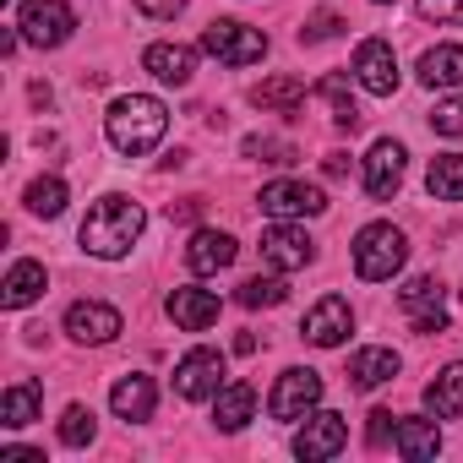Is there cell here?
Listing matches in <instances>:
<instances>
[{
  "label": "cell",
  "instance_id": "1",
  "mask_svg": "<svg viewBox=\"0 0 463 463\" xmlns=\"http://www.w3.org/2000/svg\"><path fill=\"white\" fill-rule=\"evenodd\" d=\"M142 223H147L142 202H131V196H99L88 207V218H82V251L99 257V262H120L142 241Z\"/></svg>",
  "mask_w": 463,
  "mask_h": 463
},
{
  "label": "cell",
  "instance_id": "2",
  "mask_svg": "<svg viewBox=\"0 0 463 463\" xmlns=\"http://www.w3.org/2000/svg\"><path fill=\"white\" fill-rule=\"evenodd\" d=\"M164 131H169V109H164L153 93H126V99H115L109 115H104V137H109V147L126 153V158L153 153V147L164 142Z\"/></svg>",
  "mask_w": 463,
  "mask_h": 463
},
{
  "label": "cell",
  "instance_id": "3",
  "mask_svg": "<svg viewBox=\"0 0 463 463\" xmlns=\"http://www.w3.org/2000/svg\"><path fill=\"white\" fill-rule=\"evenodd\" d=\"M403 262H409L403 229H392V223H365L360 235H354V273H360L365 284H387Z\"/></svg>",
  "mask_w": 463,
  "mask_h": 463
},
{
  "label": "cell",
  "instance_id": "4",
  "mask_svg": "<svg viewBox=\"0 0 463 463\" xmlns=\"http://www.w3.org/2000/svg\"><path fill=\"white\" fill-rule=\"evenodd\" d=\"M202 50L223 66H257L268 55V33L251 28V23H235V17H213L202 28Z\"/></svg>",
  "mask_w": 463,
  "mask_h": 463
},
{
  "label": "cell",
  "instance_id": "5",
  "mask_svg": "<svg viewBox=\"0 0 463 463\" xmlns=\"http://www.w3.org/2000/svg\"><path fill=\"white\" fill-rule=\"evenodd\" d=\"M17 28H23L28 44H39V50H61V44L77 33V12L66 6V0H23Z\"/></svg>",
  "mask_w": 463,
  "mask_h": 463
},
{
  "label": "cell",
  "instance_id": "6",
  "mask_svg": "<svg viewBox=\"0 0 463 463\" xmlns=\"http://www.w3.org/2000/svg\"><path fill=\"white\" fill-rule=\"evenodd\" d=\"M262 262L273 273H300V268L317 262V241L306 235V229H295V223H273L262 235Z\"/></svg>",
  "mask_w": 463,
  "mask_h": 463
},
{
  "label": "cell",
  "instance_id": "7",
  "mask_svg": "<svg viewBox=\"0 0 463 463\" xmlns=\"http://www.w3.org/2000/svg\"><path fill=\"white\" fill-rule=\"evenodd\" d=\"M257 202H262L268 218H317V213H327V196L306 180H273V185H262Z\"/></svg>",
  "mask_w": 463,
  "mask_h": 463
},
{
  "label": "cell",
  "instance_id": "8",
  "mask_svg": "<svg viewBox=\"0 0 463 463\" xmlns=\"http://www.w3.org/2000/svg\"><path fill=\"white\" fill-rule=\"evenodd\" d=\"M349 327H354V311H349L344 295H322V300L306 311V322H300L306 344H317V349H338V344L349 338Z\"/></svg>",
  "mask_w": 463,
  "mask_h": 463
},
{
  "label": "cell",
  "instance_id": "9",
  "mask_svg": "<svg viewBox=\"0 0 463 463\" xmlns=\"http://www.w3.org/2000/svg\"><path fill=\"white\" fill-rule=\"evenodd\" d=\"M223 387V354L218 349H191L180 365H175V392L185 403H202Z\"/></svg>",
  "mask_w": 463,
  "mask_h": 463
},
{
  "label": "cell",
  "instance_id": "10",
  "mask_svg": "<svg viewBox=\"0 0 463 463\" xmlns=\"http://www.w3.org/2000/svg\"><path fill=\"white\" fill-rule=\"evenodd\" d=\"M317 403H322V376H317V371H300V365L284 371L279 387H273V398H268L273 420H306Z\"/></svg>",
  "mask_w": 463,
  "mask_h": 463
},
{
  "label": "cell",
  "instance_id": "11",
  "mask_svg": "<svg viewBox=\"0 0 463 463\" xmlns=\"http://www.w3.org/2000/svg\"><path fill=\"white\" fill-rule=\"evenodd\" d=\"M344 447H349V425H344V414H333V409L311 414V420L300 425V436H295V452H300L306 463H327V458H338Z\"/></svg>",
  "mask_w": 463,
  "mask_h": 463
},
{
  "label": "cell",
  "instance_id": "12",
  "mask_svg": "<svg viewBox=\"0 0 463 463\" xmlns=\"http://www.w3.org/2000/svg\"><path fill=\"white\" fill-rule=\"evenodd\" d=\"M354 77H360L365 93L392 99V93H398V55H392V44H387V39H365V44L354 50Z\"/></svg>",
  "mask_w": 463,
  "mask_h": 463
},
{
  "label": "cell",
  "instance_id": "13",
  "mask_svg": "<svg viewBox=\"0 0 463 463\" xmlns=\"http://www.w3.org/2000/svg\"><path fill=\"white\" fill-rule=\"evenodd\" d=\"M398 306H403V317L414 322V333H447V306H441V284L436 279H414V284H403V295H398Z\"/></svg>",
  "mask_w": 463,
  "mask_h": 463
},
{
  "label": "cell",
  "instance_id": "14",
  "mask_svg": "<svg viewBox=\"0 0 463 463\" xmlns=\"http://www.w3.org/2000/svg\"><path fill=\"white\" fill-rule=\"evenodd\" d=\"M403 142H392V137H382L371 153H365V191L376 196V202H387L398 185H403Z\"/></svg>",
  "mask_w": 463,
  "mask_h": 463
},
{
  "label": "cell",
  "instance_id": "15",
  "mask_svg": "<svg viewBox=\"0 0 463 463\" xmlns=\"http://www.w3.org/2000/svg\"><path fill=\"white\" fill-rule=\"evenodd\" d=\"M66 333H71L77 344H109V338L120 333V311L104 306V300H77V306L66 311Z\"/></svg>",
  "mask_w": 463,
  "mask_h": 463
},
{
  "label": "cell",
  "instance_id": "16",
  "mask_svg": "<svg viewBox=\"0 0 463 463\" xmlns=\"http://www.w3.org/2000/svg\"><path fill=\"white\" fill-rule=\"evenodd\" d=\"M164 311H169V322L175 327H185V333H207L213 322H218V295L213 289H175L169 300H164Z\"/></svg>",
  "mask_w": 463,
  "mask_h": 463
},
{
  "label": "cell",
  "instance_id": "17",
  "mask_svg": "<svg viewBox=\"0 0 463 463\" xmlns=\"http://www.w3.org/2000/svg\"><path fill=\"white\" fill-rule=\"evenodd\" d=\"M235 235H223V229H196V235H191V246H185V268L191 273H223L229 262H235Z\"/></svg>",
  "mask_w": 463,
  "mask_h": 463
},
{
  "label": "cell",
  "instance_id": "18",
  "mask_svg": "<svg viewBox=\"0 0 463 463\" xmlns=\"http://www.w3.org/2000/svg\"><path fill=\"white\" fill-rule=\"evenodd\" d=\"M251 414H257V387H251V382H223V387L213 392V420H218V430H246Z\"/></svg>",
  "mask_w": 463,
  "mask_h": 463
},
{
  "label": "cell",
  "instance_id": "19",
  "mask_svg": "<svg viewBox=\"0 0 463 463\" xmlns=\"http://www.w3.org/2000/svg\"><path fill=\"white\" fill-rule=\"evenodd\" d=\"M142 66H147L158 82H169V88H185V82L196 77V50H191V44H147Z\"/></svg>",
  "mask_w": 463,
  "mask_h": 463
},
{
  "label": "cell",
  "instance_id": "20",
  "mask_svg": "<svg viewBox=\"0 0 463 463\" xmlns=\"http://www.w3.org/2000/svg\"><path fill=\"white\" fill-rule=\"evenodd\" d=\"M109 403H115V414L131 425V420H147V414H153V403H158V387H153V376L131 371V376H120V382H115Z\"/></svg>",
  "mask_w": 463,
  "mask_h": 463
},
{
  "label": "cell",
  "instance_id": "21",
  "mask_svg": "<svg viewBox=\"0 0 463 463\" xmlns=\"http://www.w3.org/2000/svg\"><path fill=\"white\" fill-rule=\"evenodd\" d=\"M425 409H430V420H458L463 414V360L436 371V382L425 387Z\"/></svg>",
  "mask_w": 463,
  "mask_h": 463
},
{
  "label": "cell",
  "instance_id": "22",
  "mask_svg": "<svg viewBox=\"0 0 463 463\" xmlns=\"http://www.w3.org/2000/svg\"><path fill=\"white\" fill-rule=\"evenodd\" d=\"M251 104H257L262 115H295V109L306 104V82H300V77H268V82L251 88Z\"/></svg>",
  "mask_w": 463,
  "mask_h": 463
},
{
  "label": "cell",
  "instance_id": "23",
  "mask_svg": "<svg viewBox=\"0 0 463 463\" xmlns=\"http://www.w3.org/2000/svg\"><path fill=\"white\" fill-rule=\"evenodd\" d=\"M392 447H398L409 463H430V458L441 452V430H436V420H398Z\"/></svg>",
  "mask_w": 463,
  "mask_h": 463
},
{
  "label": "cell",
  "instance_id": "24",
  "mask_svg": "<svg viewBox=\"0 0 463 463\" xmlns=\"http://www.w3.org/2000/svg\"><path fill=\"white\" fill-rule=\"evenodd\" d=\"M420 82L425 88H463V44H436L420 55Z\"/></svg>",
  "mask_w": 463,
  "mask_h": 463
},
{
  "label": "cell",
  "instance_id": "25",
  "mask_svg": "<svg viewBox=\"0 0 463 463\" xmlns=\"http://www.w3.org/2000/svg\"><path fill=\"white\" fill-rule=\"evenodd\" d=\"M39 295H44V268H39V262H12L6 284H0V306H6V311H23V306H33Z\"/></svg>",
  "mask_w": 463,
  "mask_h": 463
},
{
  "label": "cell",
  "instance_id": "26",
  "mask_svg": "<svg viewBox=\"0 0 463 463\" xmlns=\"http://www.w3.org/2000/svg\"><path fill=\"white\" fill-rule=\"evenodd\" d=\"M398 354L392 349H360L354 360H349V382L360 387V392H371V387H382V382H392L398 376Z\"/></svg>",
  "mask_w": 463,
  "mask_h": 463
},
{
  "label": "cell",
  "instance_id": "27",
  "mask_svg": "<svg viewBox=\"0 0 463 463\" xmlns=\"http://www.w3.org/2000/svg\"><path fill=\"white\" fill-rule=\"evenodd\" d=\"M39 403H44V387H39V382H17V387H6V398H0V425H6V430L33 425V420H39Z\"/></svg>",
  "mask_w": 463,
  "mask_h": 463
},
{
  "label": "cell",
  "instance_id": "28",
  "mask_svg": "<svg viewBox=\"0 0 463 463\" xmlns=\"http://www.w3.org/2000/svg\"><path fill=\"white\" fill-rule=\"evenodd\" d=\"M317 99L327 104V115H333L338 131H354V126H360V104H354V93H349V77H338V71L322 77V82H317Z\"/></svg>",
  "mask_w": 463,
  "mask_h": 463
},
{
  "label": "cell",
  "instance_id": "29",
  "mask_svg": "<svg viewBox=\"0 0 463 463\" xmlns=\"http://www.w3.org/2000/svg\"><path fill=\"white\" fill-rule=\"evenodd\" d=\"M425 191L436 202H463V153H441L425 169Z\"/></svg>",
  "mask_w": 463,
  "mask_h": 463
},
{
  "label": "cell",
  "instance_id": "30",
  "mask_svg": "<svg viewBox=\"0 0 463 463\" xmlns=\"http://www.w3.org/2000/svg\"><path fill=\"white\" fill-rule=\"evenodd\" d=\"M28 213H39V218H61L66 213V202H71V191H66V180L61 175H39L33 185H28Z\"/></svg>",
  "mask_w": 463,
  "mask_h": 463
},
{
  "label": "cell",
  "instance_id": "31",
  "mask_svg": "<svg viewBox=\"0 0 463 463\" xmlns=\"http://www.w3.org/2000/svg\"><path fill=\"white\" fill-rule=\"evenodd\" d=\"M284 295H289V289H284V279H246L235 300H241L246 311H262V306H284Z\"/></svg>",
  "mask_w": 463,
  "mask_h": 463
},
{
  "label": "cell",
  "instance_id": "32",
  "mask_svg": "<svg viewBox=\"0 0 463 463\" xmlns=\"http://www.w3.org/2000/svg\"><path fill=\"white\" fill-rule=\"evenodd\" d=\"M93 430H99V425H93V409H88V403H71V409L61 414V441H66V447H88Z\"/></svg>",
  "mask_w": 463,
  "mask_h": 463
},
{
  "label": "cell",
  "instance_id": "33",
  "mask_svg": "<svg viewBox=\"0 0 463 463\" xmlns=\"http://www.w3.org/2000/svg\"><path fill=\"white\" fill-rule=\"evenodd\" d=\"M246 158H257V164H295L300 147L279 142V137H246Z\"/></svg>",
  "mask_w": 463,
  "mask_h": 463
},
{
  "label": "cell",
  "instance_id": "34",
  "mask_svg": "<svg viewBox=\"0 0 463 463\" xmlns=\"http://www.w3.org/2000/svg\"><path fill=\"white\" fill-rule=\"evenodd\" d=\"M430 126H436L441 137H463V99H447V104H436Z\"/></svg>",
  "mask_w": 463,
  "mask_h": 463
},
{
  "label": "cell",
  "instance_id": "35",
  "mask_svg": "<svg viewBox=\"0 0 463 463\" xmlns=\"http://www.w3.org/2000/svg\"><path fill=\"white\" fill-rule=\"evenodd\" d=\"M425 23H463V0H414Z\"/></svg>",
  "mask_w": 463,
  "mask_h": 463
},
{
  "label": "cell",
  "instance_id": "36",
  "mask_svg": "<svg viewBox=\"0 0 463 463\" xmlns=\"http://www.w3.org/2000/svg\"><path fill=\"white\" fill-rule=\"evenodd\" d=\"M338 28H344V23H338L333 12H322V17H311V23L300 28V44H322V39H333Z\"/></svg>",
  "mask_w": 463,
  "mask_h": 463
},
{
  "label": "cell",
  "instance_id": "37",
  "mask_svg": "<svg viewBox=\"0 0 463 463\" xmlns=\"http://www.w3.org/2000/svg\"><path fill=\"white\" fill-rule=\"evenodd\" d=\"M392 430H398V414H392V409H371V425H365L371 447H382V441H387Z\"/></svg>",
  "mask_w": 463,
  "mask_h": 463
},
{
  "label": "cell",
  "instance_id": "38",
  "mask_svg": "<svg viewBox=\"0 0 463 463\" xmlns=\"http://www.w3.org/2000/svg\"><path fill=\"white\" fill-rule=\"evenodd\" d=\"M137 12H147V17L169 23V17H180V12H185V0H137Z\"/></svg>",
  "mask_w": 463,
  "mask_h": 463
},
{
  "label": "cell",
  "instance_id": "39",
  "mask_svg": "<svg viewBox=\"0 0 463 463\" xmlns=\"http://www.w3.org/2000/svg\"><path fill=\"white\" fill-rule=\"evenodd\" d=\"M322 169H327L333 180H344V175H349V153H327V164H322Z\"/></svg>",
  "mask_w": 463,
  "mask_h": 463
},
{
  "label": "cell",
  "instance_id": "40",
  "mask_svg": "<svg viewBox=\"0 0 463 463\" xmlns=\"http://www.w3.org/2000/svg\"><path fill=\"white\" fill-rule=\"evenodd\" d=\"M169 218H196V196L191 202H169Z\"/></svg>",
  "mask_w": 463,
  "mask_h": 463
},
{
  "label": "cell",
  "instance_id": "41",
  "mask_svg": "<svg viewBox=\"0 0 463 463\" xmlns=\"http://www.w3.org/2000/svg\"><path fill=\"white\" fill-rule=\"evenodd\" d=\"M376 6H392V0H376Z\"/></svg>",
  "mask_w": 463,
  "mask_h": 463
}]
</instances>
